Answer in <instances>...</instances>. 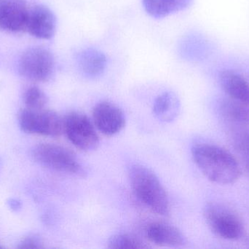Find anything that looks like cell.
Masks as SVG:
<instances>
[{"mask_svg":"<svg viewBox=\"0 0 249 249\" xmlns=\"http://www.w3.org/2000/svg\"><path fill=\"white\" fill-rule=\"evenodd\" d=\"M146 13L155 19L166 17L176 13L174 0H143Z\"/></svg>","mask_w":249,"mask_h":249,"instance_id":"cell-17","label":"cell"},{"mask_svg":"<svg viewBox=\"0 0 249 249\" xmlns=\"http://www.w3.org/2000/svg\"><path fill=\"white\" fill-rule=\"evenodd\" d=\"M149 242L164 247H180L185 244L182 232L171 224L161 221L150 222L144 230Z\"/></svg>","mask_w":249,"mask_h":249,"instance_id":"cell-11","label":"cell"},{"mask_svg":"<svg viewBox=\"0 0 249 249\" xmlns=\"http://www.w3.org/2000/svg\"><path fill=\"white\" fill-rule=\"evenodd\" d=\"M92 116L95 127L104 135H115L121 133L125 126L124 111L108 101H102L95 105Z\"/></svg>","mask_w":249,"mask_h":249,"instance_id":"cell-8","label":"cell"},{"mask_svg":"<svg viewBox=\"0 0 249 249\" xmlns=\"http://www.w3.org/2000/svg\"><path fill=\"white\" fill-rule=\"evenodd\" d=\"M64 133L77 149L84 152L97 149L100 143L93 121L81 112L71 111L64 117Z\"/></svg>","mask_w":249,"mask_h":249,"instance_id":"cell-7","label":"cell"},{"mask_svg":"<svg viewBox=\"0 0 249 249\" xmlns=\"http://www.w3.org/2000/svg\"><path fill=\"white\" fill-rule=\"evenodd\" d=\"M232 145L242 166L249 174V130L231 131Z\"/></svg>","mask_w":249,"mask_h":249,"instance_id":"cell-16","label":"cell"},{"mask_svg":"<svg viewBox=\"0 0 249 249\" xmlns=\"http://www.w3.org/2000/svg\"><path fill=\"white\" fill-rule=\"evenodd\" d=\"M55 70V59L49 50L42 47L28 48L19 58L18 71L21 77L36 83L48 81Z\"/></svg>","mask_w":249,"mask_h":249,"instance_id":"cell-5","label":"cell"},{"mask_svg":"<svg viewBox=\"0 0 249 249\" xmlns=\"http://www.w3.org/2000/svg\"><path fill=\"white\" fill-rule=\"evenodd\" d=\"M23 102L26 108L42 109L48 103V97L39 88L30 86L23 94Z\"/></svg>","mask_w":249,"mask_h":249,"instance_id":"cell-19","label":"cell"},{"mask_svg":"<svg viewBox=\"0 0 249 249\" xmlns=\"http://www.w3.org/2000/svg\"><path fill=\"white\" fill-rule=\"evenodd\" d=\"M204 217L211 230L228 241H237L242 238L244 226L241 218L227 206L217 203L206 205Z\"/></svg>","mask_w":249,"mask_h":249,"instance_id":"cell-4","label":"cell"},{"mask_svg":"<svg viewBox=\"0 0 249 249\" xmlns=\"http://www.w3.org/2000/svg\"><path fill=\"white\" fill-rule=\"evenodd\" d=\"M32 156L37 163L50 169L71 175H83V169L74 152L53 143H41L32 150Z\"/></svg>","mask_w":249,"mask_h":249,"instance_id":"cell-3","label":"cell"},{"mask_svg":"<svg viewBox=\"0 0 249 249\" xmlns=\"http://www.w3.org/2000/svg\"><path fill=\"white\" fill-rule=\"evenodd\" d=\"M128 175L132 190L141 203L160 216L169 215L171 206L168 194L153 171L135 164L129 168Z\"/></svg>","mask_w":249,"mask_h":249,"instance_id":"cell-2","label":"cell"},{"mask_svg":"<svg viewBox=\"0 0 249 249\" xmlns=\"http://www.w3.org/2000/svg\"><path fill=\"white\" fill-rule=\"evenodd\" d=\"M180 102L175 94L165 92L155 99L153 113L155 116L163 122L174 121L179 112Z\"/></svg>","mask_w":249,"mask_h":249,"instance_id":"cell-15","label":"cell"},{"mask_svg":"<svg viewBox=\"0 0 249 249\" xmlns=\"http://www.w3.org/2000/svg\"><path fill=\"white\" fill-rule=\"evenodd\" d=\"M29 10L26 0H0V29L9 32L26 31Z\"/></svg>","mask_w":249,"mask_h":249,"instance_id":"cell-9","label":"cell"},{"mask_svg":"<svg viewBox=\"0 0 249 249\" xmlns=\"http://www.w3.org/2000/svg\"><path fill=\"white\" fill-rule=\"evenodd\" d=\"M221 115L231 131L249 130V105L228 98L221 102Z\"/></svg>","mask_w":249,"mask_h":249,"instance_id":"cell-12","label":"cell"},{"mask_svg":"<svg viewBox=\"0 0 249 249\" xmlns=\"http://www.w3.org/2000/svg\"><path fill=\"white\" fill-rule=\"evenodd\" d=\"M78 66L82 73L87 77H99L106 69V56L99 50L87 48L79 55Z\"/></svg>","mask_w":249,"mask_h":249,"instance_id":"cell-14","label":"cell"},{"mask_svg":"<svg viewBox=\"0 0 249 249\" xmlns=\"http://www.w3.org/2000/svg\"><path fill=\"white\" fill-rule=\"evenodd\" d=\"M40 241L35 238H28L22 241L19 246V249H39L42 248Z\"/></svg>","mask_w":249,"mask_h":249,"instance_id":"cell-20","label":"cell"},{"mask_svg":"<svg viewBox=\"0 0 249 249\" xmlns=\"http://www.w3.org/2000/svg\"></svg>","mask_w":249,"mask_h":249,"instance_id":"cell-23","label":"cell"},{"mask_svg":"<svg viewBox=\"0 0 249 249\" xmlns=\"http://www.w3.org/2000/svg\"><path fill=\"white\" fill-rule=\"evenodd\" d=\"M107 247L112 249H136L149 248V246L130 234H118L108 241Z\"/></svg>","mask_w":249,"mask_h":249,"instance_id":"cell-18","label":"cell"},{"mask_svg":"<svg viewBox=\"0 0 249 249\" xmlns=\"http://www.w3.org/2000/svg\"><path fill=\"white\" fill-rule=\"evenodd\" d=\"M192 156L202 173L209 181L220 185L233 184L242 172L238 159L226 149L216 145H195Z\"/></svg>","mask_w":249,"mask_h":249,"instance_id":"cell-1","label":"cell"},{"mask_svg":"<svg viewBox=\"0 0 249 249\" xmlns=\"http://www.w3.org/2000/svg\"><path fill=\"white\" fill-rule=\"evenodd\" d=\"M9 204H10V207L13 209H15V210H17V209L20 207V203L18 202L17 200H12Z\"/></svg>","mask_w":249,"mask_h":249,"instance_id":"cell-21","label":"cell"},{"mask_svg":"<svg viewBox=\"0 0 249 249\" xmlns=\"http://www.w3.org/2000/svg\"><path fill=\"white\" fill-rule=\"evenodd\" d=\"M0 248H1V247H0Z\"/></svg>","mask_w":249,"mask_h":249,"instance_id":"cell-22","label":"cell"},{"mask_svg":"<svg viewBox=\"0 0 249 249\" xmlns=\"http://www.w3.org/2000/svg\"><path fill=\"white\" fill-rule=\"evenodd\" d=\"M20 128L25 133L48 137H59L64 133V118L45 108H25L18 114Z\"/></svg>","mask_w":249,"mask_h":249,"instance_id":"cell-6","label":"cell"},{"mask_svg":"<svg viewBox=\"0 0 249 249\" xmlns=\"http://www.w3.org/2000/svg\"><path fill=\"white\" fill-rule=\"evenodd\" d=\"M56 29V18L53 12L44 4H37L29 10L26 31L41 39H50Z\"/></svg>","mask_w":249,"mask_h":249,"instance_id":"cell-10","label":"cell"},{"mask_svg":"<svg viewBox=\"0 0 249 249\" xmlns=\"http://www.w3.org/2000/svg\"><path fill=\"white\" fill-rule=\"evenodd\" d=\"M221 86L228 97L249 105V82L232 70H225L219 76Z\"/></svg>","mask_w":249,"mask_h":249,"instance_id":"cell-13","label":"cell"}]
</instances>
